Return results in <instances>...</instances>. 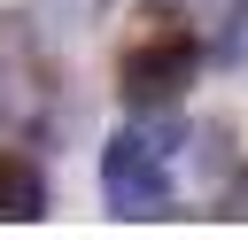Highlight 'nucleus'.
Instances as JSON below:
<instances>
[{
  "instance_id": "6",
  "label": "nucleus",
  "mask_w": 248,
  "mask_h": 240,
  "mask_svg": "<svg viewBox=\"0 0 248 240\" xmlns=\"http://www.w3.org/2000/svg\"><path fill=\"white\" fill-rule=\"evenodd\" d=\"M155 15H202V8H217V0H147Z\"/></svg>"
},
{
  "instance_id": "7",
  "label": "nucleus",
  "mask_w": 248,
  "mask_h": 240,
  "mask_svg": "<svg viewBox=\"0 0 248 240\" xmlns=\"http://www.w3.org/2000/svg\"><path fill=\"white\" fill-rule=\"evenodd\" d=\"M8 108H16V85H8V62H0V124H8Z\"/></svg>"
},
{
  "instance_id": "5",
  "label": "nucleus",
  "mask_w": 248,
  "mask_h": 240,
  "mask_svg": "<svg viewBox=\"0 0 248 240\" xmlns=\"http://www.w3.org/2000/svg\"><path fill=\"white\" fill-rule=\"evenodd\" d=\"M225 217H248V163H240L232 186H225Z\"/></svg>"
},
{
  "instance_id": "2",
  "label": "nucleus",
  "mask_w": 248,
  "mask_h": 240,
  "mask_svg": "<svg viewBox=\"0 0 248 240\" xmlns=\"http://www.w3.org/2000/svg\"><path fill=\"white\" fill-rule=\"evenodd\" d=\"M194 70H202V46L170 31V39H147V46H132V54L116 62V93H124L132 116H140V108H178L186 85H194Z\"/></svg>"
},
{
  "instance_id": "1",
  "label": "nucleus",
  "mask_w": 248,
  "mask_h": 240,
  "mask_svg": "<svg viewBox=\"0 0 248 240\" xmlns=\"http://www.w3.org/2000/svg\"><path fill=\"white\" fill-rule=\"evenodd\" d=\"M101 194H108V209H116L124 225L170 217V170H163V147H155L140 124H124V132L101 139Z\"/></svg>"
},
{
  "instance_id": "4",
  "label": "nucleus",
  "mask_w": 248,
  "mask_h": 240,
  "mask_svg": "<svg viewBox=\"0 0 248 240\" xmlns=\"http://www.w3.org/2000/svg\"><path fill=\"white\" fill-rule=\"evenodd\" d=\"M209 62H225V70H248V0H232V8H225L217 39H209Z\"/></svg>"
},
{
  "instance_id": "3",
  "label": "nucleus",
  "mask_w": 248,
  "mask_h": 240,
  "mask_svg": "<svg viewBox=\"0 0 248 240\" xmlns=\"http://www.w3.org/2000/svg\"><path fill=\"white\" fill-rule=\"evenodd\" d=\"M31 217H46V170L0 147V225H31Z\"/></svg>"
}]
</instances>
